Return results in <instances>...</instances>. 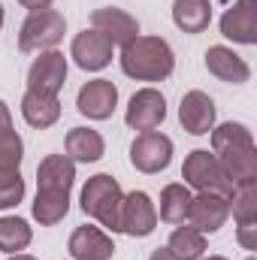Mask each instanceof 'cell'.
<instances>
[{"mask_svg":"<svg viewBox=\"0 0 257 260\" xmlns=\"http://www.w3.org/2000/svg\"><path fill=\"white\" fill-rule=\"evenodd\" d=\"M212 154L218 157L236 191L257 185V145L245 124L227 121L212 127Z\"/></svg>","mask_w":257,"mask_h":260,"instance_id":"6da1fadb","label":"cell"},{"mask_svg":"<svg viewBox=\"0 0 257 260\" xmlns=\"http://www.w3.org/2000/svg\"><path fill=\"white\" fill-rule=\"evenodd\" d=\"M121 70L136 82H164L176 70V55L164 37H133L121 46Z\"/></svg>","mask_w":257,"mask_h":260,"instance_id":"7a4b0ae2","label":"cell"},{"mask_svg":"<svg viewBox=\"0 0 257 260\" xmlns=\"http://www.w3.org/2000/svg\"><path fill=\"white\" fill-rule=\"evenodd\" d=\"M121 200H124V191H121L118 179H112L109 173H97L82 188V212L88 218L100 221V227H106L112 233H121V227H118Z\"/></svg>","mask_w":257,"mask_h":260,"instance_id":"3957f363","label":"cell"},{"mask_svg":"<svg viewBox=\"0 0 257 260\" xmlns=\"http://www.w3.org/2000/svg\"><path fill=\"white\" fill-rule=\"evenodd\" d=\"M182 179L197 194H218V197H227V200H233V194H236L233 182L227 179L224 167L218 164V157L209 148H197V151H191L185 157Z\"/></svg>","mask_w":257,"mask_h":260,"instance_id":"277c9868","label":"cell"},{"mask_svg":"<svg viewBox=\"0 0 257 260\" xmlns=\"http://www.w3.org/2000/svg\"><path fill=\"white\" fill-rule=\"evenodd\" d=\"M67 18L58 9H37L24 18L21 34H18V49L27 52H49L64 40Z\"/></svg>","mask_w":257,"mask_h":260,"instance_id":"5b68a950","label":"cell"},{"mask_svg":"<svg viewBox=\"0 0 257 260\" xmlns=\"http://www.w3.org/2000/svg\"><path fill=\"white\" fill-rule=\"evenodd\" d=\"M170 160H173V139L167 133L145 130L130 142V164L145 176H154V173L167 170Z\"/></svg>","mask_w":257,"mask_h":260,"instance_id":"8992f818","label":"cell"},{"mask_svg":"<svg viewBox=\"0 0 257 260\" xmlns=\"http://www.w3.org/2000/svg\"><path fill=\"white\" fill-rule=\"evenodd\" d=\"M118 227L121 233H127L133 239L151 236L157 227V206L151 203V197L145 191H130L121 200V215H118Z\"/></svg>","mask_w":257,"mask_h":260,"instance_id":"52a82bcc","label":"cell"},{"mask_svg":"<svg viewBox=\"0 0 257 260\" xmlns=\"http://www.w3.org/2000/svg\"><path fill=\"white\" fill-rule=\"evenodd\" d=\"M167 118V100L157 88H139L127 103V112H124V121L130 130H157Z\"/></svg>","mask_w":257,"mask_h":260,"instance_id":"ba28073f","label":"cell"},{"mask_svg":"<svg viewBox=\"0 0 257 260\" xmlns=\"http://www.w3.org/2000/svg\"><path fill=\"white\" fill-rule=\"evenodd\" d=\"M118 106V88L109 82V79H91L79 88V97H76V109L91 118V121H106L112 118Z\"/></svg>","mask_w":257,"mask_h":260,"instance_id":"9c48e42d","label":"cell"},{"mask_svg":"<svg viewBox=\"0 0 257 260\" xmlns=\"http://www.w3.org/2000/svg\"><path fill=\"white\" fill-rule=\"evenodd\" d=\"M67 82V58L64 52L58 49H49V52H40V58L30 64L27 70V91H40V94H55L64 88Z\"/></svg>","mask_w":257,"mask_h":260,"instance_id":"30bf717a","label":"cell"},{"mask_svg":"<svg viewBox=\"0 0 257 260\" xmlns=\"http://www.w3.org/2000/svg\"><path fill=\"white\" fill-rule=\"evenodd\" d=\"M230 218V200L218 194H197L188 206V221L200 233H218Z\"/></svg>","mask_w":257,"mask_h":260,"instance_id":"8fae6325","label":"cell"},{"mask_svg":"<svg viewBox=\"0 0 257 260\" xmlns=\"http://www.w3.org/2000/svg\"><path fill=\"white\" fill-rule=\"evenodd\" d=\"M91 30L103 34L112 46H127L133 37H139V21L118 6H103L91 12Z\"/></svg>","mask_w":257,"mask_h":260,"instance_id":"7c38bea8","label":"cell"},{"mask_svg":"<svg viewBox=\"0 0 257 260\" xmlns=\"http://www.w3.org/2000/svg\"><path fill=\"white\" fill-rule=\"evenodd\" d=\"M230 215L236 221V239L245 251H257V185L239 188L230 200Z\"/></svg>","mask_w":257,"mask_h":260,"instance_id":"4fadbf2b","label":"cell"},{"mask_svg":"<svg viewBox=\"0 0 257 260\" xmlns=\"http://www.w3.org/2000/svg\"><path fill=\"white\" fill-rule=\"evenodd\" d=\"M112 49H115V46H112L103 34H97V30H82V34H76V40H73V46H70V58L82 67V70L97 73V70H103V67L112 64Z\"/></svg>","mask_w":257,"mask_h":260,"instance_id":"5bb4252c","label":"cell"},{"mask_svg":"<svg viewBox=\"0 0 257 260\" xmlns=\"http://www.w3.org/2000/svg\"><path fill=\"white\" fill-rule=\"evenodd\" d=\"M67 251H70L73 260H112L115 242H112V236H106L100 227L82 224V227H76V230L70 233Z\"/></svg>","mask_w":257,"mask_h":260,"instance_id":"9a60e30c","label":"cell"},{"mask_svg":"<svg viewBox=\"0 0 257 260\" xmlns=\"http://www.w3.org/2000/svg\"><path fill=\"white\" fill-rule=\"evenodd\" d=\"M221 34L239 46L257 43V0H236L221 15Z\"/></svg>","mask_w":257,"mask_h":260,"instance_id":"2e32d148","label":"cell"},{"mask_svg":"<svg viewBox=\"0 0 257 260\" xmlns=\"http://www.w3.org/2000/svg\"><path fill=\"white\" fill-rule=\"evenodd\" d=\"M179 121L194 136H206L215 127V100L206 91H188L179 103Z\"/></svg>","mask_w":257,"mask_h":260,"instance_id":"e0dca14e","label":"cell"},{"mask_svg":"<svg viewBox=\"0 0 257 260\" xmlns=\"http://www.w3.org/2000/svg\"><path fill=\"white\" fill-rule=\"evenodd\" d=\"M206 70L227 85H245L251 79V67L245 64V58H239L227 46H212L206 52Z\"/></svg>","mask_w":257,"mask_h":260,"instance_id":"ac0fdd59","label":"cell"},{"mask_svg":"<svg viewBox=\"0 0 257 260\" xmlns=\"http://www.w3.org/2000/svg\"><path fill=\"white\" fill-rule=\"evenodd\" d=\"M76 185V164L67 154H46L37 167V188L49 191H73Z\"/></svg>","mask_w":257,"mask_h":260,"instance_id":"d6986e66","label":"cell"},{"mask_svg":"<svg viewBox=\"0 0 257 260\" xmlns=\"http://www.w3.org/2000/svg\"><path fill=\"white\" fill-rule=\"evenodd\" d=\"M21 115L30 127L46 130L61 118V100L55 94H40V91H24L21 97Z\"/></svg>","mask_w":257,"mask_h":260,"instance_id":"ffe728a7","label":"cell"},{"mask_svg":"<svg viewBox=\"0 0 257 260\" xmlns=\"http://www.w3.org/2000/svg\"><path fill=\"white\" fill-rule=\"evenodd\" d=\"M67 157L73 160V164H94V160H100L103 157V151H106V142H103V136L97 133V130L91 127H73L67 133Z\"/></svg>","mask_w":257,"mask_h":260,"instance_id":"44dd1931","label":"cell"},{"mask_svg":"<svg viewBox=\"0 0 257 260\" xmlns=\"http://www.w3.org/2000/svg\"><path fill=\"white\" fill-rule=\"evenodd\" d=\"M173 21L185 34H203L212 24V3L209 0H176Z\"/></svg>","mask_w":257,"mask_h":260,"instance_id":"7402d4cb","label":"cell"},{"mask_svg":"<svg viewBox=\"0 0 257 260\" xmlns=\"http://www.w3.org/2000/svg\"><path fill=\"white\" fill-rule=\"evenodd\" d=\"M70 212V191H49V188H37L34 200V218L43 227H55L61 224Z\"/></svg>","mask_w":257,"mask_h":260,"instance_id":"603a6c76","label":"cell"},{"mask_svg":"<svg viewBox=\"0 0 257 260\" xmlns=\"http://www.w3.org/2000/svg\"><path fill=\"white\" fill-rule=\"evenodd\" d=\"M191 197L194 194L188 191V185L170 182V185L160 191V212H157V218L167 221V224H185V221H188Z\"/></svg>","mask_w":257,"mask_h":260,"instance_id":"cb8c5ba5","label":"cell"},{"mask_svg":"<svg viewBox=\"0 0 257 260\" xmlns=\"http://www.w3.org/2000/svg\"><path fill=\"white\" fill-rule=\"evenodd\" d=\"M167 251L173 254V260H200L206 254V233L185 224V227L173 230V236L167 242Z\"/></svg>","mask_w":257,"mask_h":260,"instance_id":"d4e9b609","label":"cell"},{"mask_svg":"<svg viewBox=\"0 0 257 260\" xmlns=\"http://www.w3.org/2000/svg\"><path fill=\"white\" fill-rule=\"evenodd\" d=\"M30 239H34V230H30V224L24 218H15V215L0 218V251L3 254L24 251L30 245Z\"/></svg>","mask_w":257,"mask_h":260,"instance_id":"484cf974","label":"cell"},{"mask_svg":"<svg viewBox=\"0 0 257 260\" xmlns=\"http://www.w3.org/2000/svg\"><path fill=\"white\" fill-rule=\"evenodd\" d=\"M24 157V142L15 130H0V173H15Z\"/></svg>","mask_w":257,"mask_h":260,"instance_id":"4316f807","label":"cell"},{"mask_svg":"<svg viewBox=\"0 0 257 260\" xmlns=\"http://www.w3.org/2000/svg\"><path fill=\"white\" fill-rule=\"evenodd\" d=\"M24 200V179L21 173H0V209H12Z\"/></svg>","mask_w":257,"mask_h":260,"instance_id":"83f0119b","label":"cell"},{"mask_svg":"<svg viewBox=\"0 0 257 260\" xmlns=\"http://www.w3.org/2000/svg\"><path fill=\"white\" fill-rule=\"evenodd\" d=\"M18 3H21L24 9H30V12H37V9H49V6H52L55 0H18Z\"/></svg>","mask_w":257,"mask_h":260,"instance_id":"f1b7e54d","label":"cell"},{"mask_svg":"<svg viewBox=\"0 0 257 260\" xmlns=\"http://www.w3.org/2000/svg\"><path fill=\"white\" fill-rule=\"evenodd\" d=\"M12 127V112H9V106L0 100V130H9Z\"/></svg>","mask_w":257,"mask_h":260,"instance_id":"f546056e","label":"cell"},{"mask_svg":"<svg viewBox=\"0 0 257 260\" xmlns=\"http://www.w3.org/2000/svg\"><path fill=\"white\" fill-rule=\"evenodd\" d=\"M148 260H173V254H170V251H167V245H164V248H154Z\"/></svg>","mask_w":257,"mask_h":260,"instance_id":"4dcf8cb0","label":"cell"},{"mask_svg":"<svg viewBox=\"0 0 257 260\" xmlns=\"http://www.w3.org/2000/svg\"><path fill=\"white\" fill-rule=\"evenodd\" d=\"M6 260H37V257H34V254H21V251H18V254H9Z\"/></svg>","mask_w":257,"mask_h":260,"instance_id":"1f68e13d","label":"cell"},{"mask_svg":"<svg viewBox=\"0 0 257 260\" xmlns=\"http://www.w3.org/2000/svg\"><path fill=\"white\" fill-rule=\"evenodd\" d=\"M200 260H227V257H221V254H212V257H200Z\"/></svg>","mask_w":257,"mask_h":260,"instance_id":"d6a6232c","label":"cell"},{"mask_svg":"<svg viewBox=\"0 0 257 260\" xmlns=\"http://www.w3.org/2000/svg\"><path fill=\"white\" fill-rule=\"evenodd\" d=\"M0 30H3V3H0Z\"/></svg>","mask_w":257,"mask_h":260,"instance_id":"836d02e7","label":"cell"},{"mask_svg":"<svg viewBox=\"0 0 257 260\" xmlns=\"http://www.w3.org/2000/svg\"><path fill=\"white\" fill-rule=\"evenodd\" d=\"M248 260H254V257H248Z\"/></svg>","mask_w":257,"mask_h":260,"instance_id":"e575fe53","label":"cell"}]
</instances>
